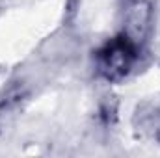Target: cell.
I'll return each instance as SVG.
<instances>
[{"label": "cell", "instance_id": "obj_1", "mask_svg": "<svg viewBox=\"0 0 160 158\" xmlns=\"http://www.w3.org/2000/svg\"><path fill=\"white\" fill-rule=\"evenodd\" d=\"M136 62V45L127 36L116 37L99 50V71L108 80H119L128 75Z\"/></svg>", "mask_w": 160, "mask_h": 158}]
</instances>
